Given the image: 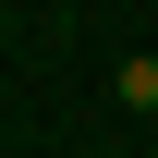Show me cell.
<instances>
[{"label": "cell", "instance_id": "1", "mask_svg": "<svg viewBox=\"0 0 158 158\" xmlns=\"http://www.w3.org/2000/svg\"><path fill=\"white\" fill-rule=\"evenodd\" d=\"M110 98H122V110H158V49H134V61H122V73H110Z\"/></svg>", "mask_w": 158, "mask_h": 158}]
</instances>
